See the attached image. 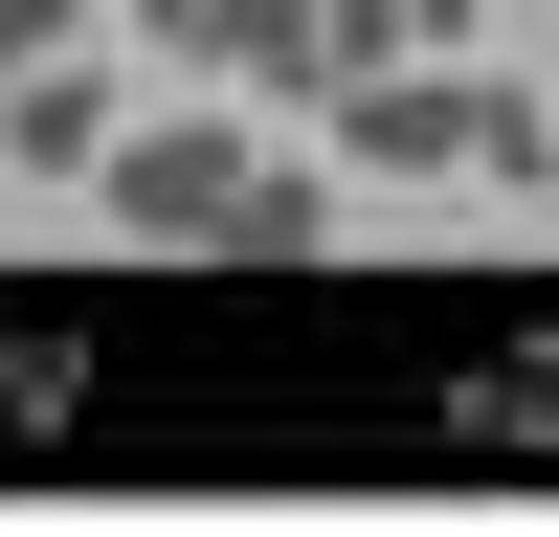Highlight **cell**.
I'll return each mask as SVG.
<instances>
[{"mask_svg":"<svg viewBox=\"0 0 559 537\" xmlns=\"http://www.w3.org/2000/svg\"><path fill=\"white\" fill-rule=\"evenodd\" d=\"M90 202H112L134 247H224V268H292L313 224H336V202H313V179L269 157L247 112H112V157H90Z\"/></svg>","mask_w":559,"mask_h":537,"instance_id":"obj_1","label":"cell"},{"mask_svg":"<svg viewBox=\"0 0 559 537\" xmlns=\"http://www.w3.org/2000/svg\"><path fill=\"white\" fill-rule=\"evenodd\" d=\"M471 90H492V68H336L313 112H336L358 179H448V157H471Z\"/></svg>","mask_w":559,"mask_h":537,"instance_id":"obj_2","label":"cell"},{"mask_svg":"<svg viewBox=\"0 0 559 537\" xmlns=\"http://www.w3.org/2000/svg\"><path fill=\"white\" fill-rule=\"evenodd\" d=\"M112 112H134V90L90 68V45H45V68H0V134H23L45 179H90V157H112Z\"/></svg>","mask_w":559,"mask_h":537,"instance_id":"obj_3","label":"cell"},{"mask_svg":"<svg viewBox=\"0 0 559 537\" xmlns=\"http://www.w3.org/2000/svg\"><path fill=\"white\" fill-rule=\"evenodd\" d=\"M471 157H492V179H559V112H537V90H515V68H492V90H471Z\"/></svg>","mask_w":559,"mask_h":537,"instance_id":"obj_4","label":"cell"},{"mask_svg":"<svg viewBox=\"0 0 559 537\" xmlns=\"http://www.w3.org/2000/svg\"><path fill=\"white\" fill-rule=\"evenodd\" d=\"M112 0H0V68H45V45H90Z\"/></svg>","mask_w":559,"mask_h":537,"instance_id":"obj_5","label":"cell"},{"mask_svg":"<svg viewBox=\"0 0 559 537\" xmlns=\"http://www.w3.org/2000/svg\"><path fill=\"white\" fill-rule=\"evenodd\" d=\"M403 45H492V0H403Z\"/></svg>","mask_w":559,"mask_h":537,"instance_id":"obj_6","label":"cell"}]
</instances>
